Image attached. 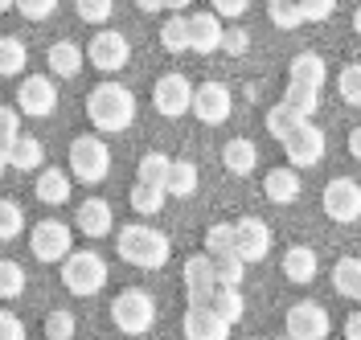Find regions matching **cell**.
Listing matches in <instances>:
<instances>
[{
  "mask_svg": "<svg viewBox=\"0 0 361 340\" xmlns=\"http://www.w3.org/2000/svg\"><path fill=\"white\" fill-rule=\"evenodd\" d=\"M87 119L94 123V132L103 136H119L135 123V94L123 82H99L87 94Z\"/></svg>",
  "mask_w": 361,
  "mask_h": 340,
  "instance_id": "6da1fadb",
  "label": "cell"
},
{
  "mask_svg": "<svg viewBox=\"0 0 361 340\" xmlns=\"http://www.w3.org/2000/svg\"><path fill=\"white\" fill-rule=\"evenodd\" d=\"M115 250H119V258L123 263H132L140 271H157L169 263V254H173V242H169V234L164 229H152V226H123L115 234Z\"/></svg>",
  "mask_w": 361,
  "mask_h": 340,
  "instance_id": "7a4b0ae2",
  "label": "cell"
},
{
  "mask_svg": "<svg viewBox=\"0 0 361 340\" xmlns=\"http://www.w3.org/2000/svg\"><path fill=\"white\" fill-rule=\"evenodd\" d=\"M62 287L70 295H99L107 287V263L94 250H70L62 258Z\"/></svg>",
  "mask_w": 361,
  "mask_h": 340,
  "instance_id": "3957f363",
  "label": "cell"
},
{
  "mask_svg": "<svg viewBox=\"0 0 361 340\" xmlns=\"http://www.w3.org/2000/svg\"><path fill=\"white\" fill-rule=\"evenodd\" d=\"M111 324L123 332V336H144V332L157 324V299L144 291V287L119 291L115 303H111Z\"/></svg>",
  "mask_w": 361,
  "mask_h": 340,
  "instance_id": "277c9868",
  "label": "cell"
},
{
  "mask_svg": "<svg viewBox=\"0 0 361 340\" xmlns=\"http://www.w3.org/2000/svg\"><path fill=\"white\" fill-rule=\"evenodd\" d=\"M74 181L82 184H99L107 181V172H111V148H107V139L99 136H78L70 144V168H66Z\"/></svg>",
  "mask_w": 361,
  "mask_h": 340,
  "instance_id": "5b68a950",
  "label": "cell"
},
{
  "mask_svg": "<svg viewBox=\"0 0 361 340\" xmlns=\"http://www.w3.org/2000/svg\"><path fill=\"white\" fill-rule=\"evenodd\" d=\"M279 144H283V152H288V164H292V168H312V164L324 160V132L316 127L312 119L295 123Z\"/></svg>",
  "mask_w": 361,
  "mask_h": 340,
  "instance_id": "8992f818",
  "label": "cell"
},
{
  "mask_svg": "<svg viewBox=\"0 0 361 340\" xmlns=\"http://www.w3.org/2000/svg\"><path fill=\"white\" fill-rule=\"evenodd\" d=\"M29 250H33V258H37V263H62L70 250H74L70 226H66V222H58V218L37 222L33 234H29Z\"/></svg>",
  "mask_w": 361,
  "mask_h": 340,
  "instance_id": "52a82bcc",
  "label": "cell"
},
{
  "mask_svg": "<svg viewBox=\"0 0 361 340\" xmlns=\"http://www.w3.org/2000/svg\"><path fill=\"white\" fill-rule=\"evenodd\" d=\"M189 111L197 115L205 127H218V123H226L230 111H234V94H230L226 82H214V78H209V82H202V87H193Z\"/></svg>",
  "mask_w": 361,
  "mask_h": 340,
  "instance_id": "ba28073f",
  "label": "cell"
},
{
  "mask_svg": "<svg viewBox=\"0 0 361 340\" xmlns=\"http://www.w3.org/2000/svg\"><path fill=\"white\" fill-rule=\"evenodd\" d=\"M320 205H324V213H329L333 222L349 226V222H357L361 218V184L353 181V177H337V181L324 184Z\"/></svg>",
  "mask_w": 361,
  "mask_h": 340,
  "instance_id": "9c48e42d",
  "label": "cell"
},
{
  "mask_svg": "<svg viewBox=\"0 0 361 340\" xmlns=\"http://www.w3.org/2000/svg\"><path fill=\"white\" fill-rule=\"evenodd\" d=\"M87 62L94 70H103V74H119V70L132 62V46H128V37H123V33L103 29V33H94V37H90Z\"/></svg>",
  "mask_w": 361,
  "mask_h": 340,
  "instance_id": "30bf717a",
  "label": "cell"
},
{
  "mask_svg": "<svg viewBox=\"0 0 361 340\" xmlns=\"http://www.w3.org/2000/svg\"><path fill=\"white\" fill-rule=\"evenodd\" d=\"M283 328H288V336L292 340H329V328H333V320L329 312L312 303V299H300L288 308V320H283Z\"/></svg>",
  "mask_w": 361,
  "mask_h": 340,
  "instance_id": "8fae6325",
  "label": "cell"
},
{
  "mask_svg": "<svg viewBox=\"0 0 361 340\" xmlns=\"http://www.w3.org/2000/svg\"><path fill=\"white\" fill-rule=\"evenodd\" d=\"M234 254L243 258V263H263L271 254V226L263 222V218H255V213H247V218H238L234 222Z\"/></svg>",
  "mask_w": 361,
  "mask_h": 340,
  "instance_id": "7c38bea8",
  "label": "cell"
},
{
  "mask_svg": "<svg viewBox=\"0 0 361 340\" xmlns=\"http://www.w3.org/2000/svg\"><path fill=\"white\" fill-rule=\"evenodd\" d=\"M58 111V87L45 78V74H29L17 87V115L29 119H45V115Z\"/></svg>",
  "mask_w": 361,
  "mask_h": 340,
  "instance_id": "4fadbf2b",
  "label": "cell"
},
{
  "mask_svg": "<svg viewBox=\"0 0 361 340\" xmlns=\"http://www.w3.org/2000/svg\"><path fill=\"white\" fill-rule=\"evenodd\" d=\"M189 99H193V82L185 74H160L157 87H152V107L164 119H180L189 111Z\"/></svg>",
  "mask_w": 361,
  "mask_h": 340,
  "instance_id": "5bb4252c",
  "label": "cell"
},
{
  "mask_svg": "<svg viewBox=\"0 0 361 340\" xmlns=\"http://www.w3.org/2000/svg\"><path fill=\"white\" fill-rule=\"evenodd\" d=\"M180 332H185V340H230V324L218 320L205 303H189L185 320H180Z\"/></svg>",
  "mask_w": 361,
  "mask_h": 340,
  "instance_id": "9a60e30c",
  "label": "cell"
},
{
  "mask_svg": "<svg viewBox=\"0 0 361 340\" xmlns=\"http://www.w3.org/2000/svg\"><path fill=\"white\" fill-rule=\"evenodd\" d=\"M74 226L82 229V238H107L115 229V213L103 197H87V201L74 209Z\"/></svg>",
  "mask_w": 361,
  "mask_h": 340,
  "instance_id": "2e32d148",
  "label": "cell"
},
{
  "mask_svg": "<svg viewBox=\"0 0 361 340\" xmlns=\"http://www.w3.org/2000/svg\"><path fill=\"white\" fill-rule=\"evenodd\" d=\"M185 25H189V49L193 53H218V46H222V17L193 13V17H185Z\"/></svg>",
  "mask_w": 361,
  "mask_h": 340,
  "instance_id": "e0dca14e",
  "label": "cell"
},
{
  "mask_svg": "<svg viewBox=\"0 0 361 340\" xmlns=\"http://www.w3.org/2000/svg\"><path fill=\"white\" fill-rule=\"evenodd\" d=\"M288 82H295V87H308V91H324V82H329V66H324V58H320V53H312V49L295 53L292 66H288Z\"/></svg>",
  "mask_w": 361,
  "mask_h": 340,
  "instance_id": "ac0fdd59",
  "label": "cell"
},
{
  "mask_svg": "<svg viewBox=\"0 0 361 340\" xmlns=\"http://www.w3.org/2000/svg\"><path fill=\"white\" fill-rule=\"evenodd\" d=\"M185 291H189V303H205V295L218 287V279H214V267H209V254H193V258H185Z\"/></svg>",
  "mask_w": 361,
  "mask_h": 340,
  "instance_id": "d6986e66",
  "label": "cell"
},
{
  "mask_svg": "<svg viewBox=\"0 0 361 340\" xmlns=\"http://www.w3.org/2000/svg\"><path fill=\"white\" fill-rule=\"evenodd\" d=\"M263 193H267L271 205H292L300 193H304V181H300V168L283 164V168H271L267 181H263Z\"/></svg>",
  "mask_w": 361,
  "mask_h": 340,
  "instance_id": "ffe728a7",
  "label": "cell"
},
{
  "mask_svg": "<svg viewBox=\"0 0 361 340\" xmlns=\"http://www.w3.org/2000/svg\"><path fill=\"white\" fill-rule=\"evenodd\" d=\"M205 308H209V312H214L218 320H226L230 328H234L238 320L247 316V303H243V291H238V287H226V283H218L214 291L205 295Z\"/></svg>",
  "mask_w": 361,
  "mask_h": 340,
  "instance_id": "44dd1931",
  "label": "cell"
},
{
  "mask_svg": "<svg viewBox=\"0 0 361 340\" xmlns=\"http://www.w3.org/2000/svg\"><path fill=\"white\" fill-rule=\"evenodd\" d=\"M4 156H8V168H17V172H37V168L45 164V148H42L37 136H25L21 132V136L8 144Z\"/></svg>",
  "mask_w": 361,
  "mask_h": 340,
  "instance_id": "7402d4cb",
  "label": "cell"
},
{
  "mask_svg": "<svg viewBox=\"0 0 361 340\" xmlns=\"http://www.w3.org/2000/svg\"><path fill=\"white\" fill-rule=\"evenodd\" d=\"M33 193H37V201H45V205H66L70 201V172L66 168H42Z\"/></svg>",
  "mask_w": 361,
  "mask_h": 340,
  "instance_id": "603a6c76",
  "label": "cell"
},
{
  "mask_svg": "<svg viewBox=\"0 0 361 340\" xmlns=\"http://www.w3.org/2000/svg\"><path fill=\"white\" fill-rule=\"evenodd\" d=\"M45 66L58 78H74V74H82V49L74 46V42H54V46L45 49Z\"/></svg>",
  "mask_w": 361,
  "mask_h": 340,
  "instance_id": "cb8c5ba5",
  "label": "cell"
},
{
  "mask_svg": "<svg viewBox=\"0 0 361 340\" xmlns=\"http://www.w3.org/2000/svg\"><path fill=\"white\" fill-rule=\"evenodd\" d=\"M222 164H226V172L247 177V172H255V164H259V148H255L247 136L230 139V144L222 148Z\"/></svg>",
  "mask_w": 361,
  "mask_h": 340,
  "instance_id": "d4e9b609",
  "label": "cell"
},
{
  "mask_svg": "<svg viewBox=\"0 0 361 340\" xmlns=\"http://www.w3.org/2000/svg\"><path fill=\"white\" fill-rule=\"evenodd\" d=\"M197 193V164L193 160H173L164 177V197H193Z\"/></svg>",
  "mask_w": 361,
  "mask_h": 340,
  "instance_id": "484cf974",
  "label": "cell"
},
{
  "mask_svg": "<svg viewBox=\"0 0 361 340\" xmlns=\"http://www.w3.org/2000/svg\"><path fill=\"white\" fill-rule=\"evenodd\" d=\"M316 250L312 246H288L283 250V275L292 279V283H312L316 279Z\"/></svg>",
  "mask_w": 361,
  "mask_h": 340,
  "instance_id": "4316f807",
  "label": "cell"
},
{
  "mask_svg": "<svg viewBox=\"0 0 361 340\" xmlns=\"http://www.w3.org/2000/svg\"><path fill=\"white\" fill-rule=\"evenodd\" d=\"M29 66V46L21 37H0V78H17Z\"/></svg>",
  "mask_w": 361,
  "mask_h": 340,
  "instance_id": "83f0119b",
  "label": "cell"
},
{
  "mask_svg": "<svg viewBox=\"0 0 361 340\" xmlns=\"http://www.w3.org/2000/svg\"><path fill=\"white\" fill-rule=\"evenodd\" d=\"M333 287L341 295H349L353 303H361V258H337L333 267Z\"/></svg>",
  "mask_w": 361,
  "mask_h": 340,
  "instance_id": "f1b7e54d",
  "label": "cell"
},
{
  "mask_svg": "<svg viewBox=\"0 0 361 340\" xmlns=\"http://www.w3.org/2000/svg\"><path fill=\"white\" fill-rule=\"evenodd\" d=\"M169 164H173V156H164V152H148V156H140V164H135V181L140 184H160V189H164Z\"/></svg>",
  "mask_w": 361,
  "mask_h": 340,
  "instance_id": "f546056e",
  "label": "cell"
},
{
  "mask_svg": "<svg viewBox=\"0 0 361 340\" xmlns=\"http://www.w3.org/2000/svg\"><path fill=\"white\" fill-rule=\"evenodd\" d=\"M283 107H292L300 119H312L316 107H320V91H308V87H295V82H288V91H283V99H279Z\"/></svg>",
  "mask_w": 361,
  "mask_h": 340,
  "instance_id": "4dcf8cb0",
  "label": "cell"
},
{
  "mask_svg": "<svg viewBox=\"0 0 361 340\" xmlns=\"http://www.w3.org/2000/svg\"><path fill=\"white\" fill-rule=\"evenodd\" d=\"M267 17L275 29H283V33H292L304 25V13H300V4L295 0H267Z\"/></svg>",
  "mask_w": 361,
  "mask_h": 340,
  "instance_id": "1f68e13d",
  "label": "cell"
},
{
  "mask_svg": "<svg viewBox=\"0 0 361 340\" xmlns=\"http://www.w3.org/2000/svg\"><path fill=\"white\" fill-rule=\"evenodd\" d=\"M209 267H214V279L226 283V287H238V283H243V275H247V263H243L238 254H214V258H209Z\"/></svg>",
  "mask_w": 361,
  "mask_h": 340,
  "instance_id": "d6a6232c",
  "label": "cell"
},
{
  "mask_svg": "<svg viewBox=\"0 0 361 340\" xmlns=\"http://www.w3.org/2000/svg\"><path fill=\"white\" fill-rule=\"evenodd\" d=\"M128 201H132L135 213H148V218H152V213L164 209V189H160V184H140V181H135Z\"/></svg>",
  "mask_w": 361,
  "mask_h": 340,
  "instance_id": "836d02e7",
  "label": "cell"
},
{
  "mask_svg": "<svg viewBox=\"0 0 361 340\" xmlns=\"http://www.w3.org/2000/svg\"><path fill=\"white\" fill-rule=\"evenodd\" d=\"M160 46L169 53H185L189 49V25H185V17H169L160 25Z\"/></svg>",
  "mask_w": 361,
  "mask_h": 340,
  "instance_id": "e575fe53",
  "label": "cell"
},
{
  "mask_svg": "<svg viewBox=\"0 0 361 340\" xmlns=\"http://www.w3.org/2000/svg\"><path fill=\"white\" fill-rule=\"evenodd\" d=\"M25 291V267L13 258H0V299H17Z\"/></svg>",
  "mask_w": 361,
  "mask_h": 340,
  "instance_id": "d590c367",
  "label": "cell"
},
{
  "mask_svg": "<svg viewBox=\"0 0 361 340\" xmlns=\"http://www.w3.org/2000/svg\"><path fill=\"white\" fill-rule=\"evenodd\" d=\"M337 94H341V103H349V107H361V62H349V66L341 70Z\"/></svg>",
  "mask_w": 361,
  "mask_h": 340,
  "instance_id": "8d00e7d4",
  "label": "cell"
},
{
  "mask_svg": "<svg viewBox=\"0 0 361 340\" xmlns=\"http://www.w3.org/2000/svg\"><path fill=\"white\" fill-rule=\"evenodd\" d=\"M21 229H25L21 205L4 197V201H0V242H13V238H21Z\"/></svg>",
  "mask_w": 361,
  "mask_h": 340,
  "instance_id": "74e56055",
  "label": "cell"
},
{
  "mask_svg": "<svg viewBox=\"0 0 361 340\" xmlns=\"http://www.w3.org/2000/svg\"><path fill=\"white\" fill-rule=\"evenodd\" d=\"M205 254H234V222H218L205 229Z\"/></svg>",
  "mask_w": 361,
  "mask_h": 340,
  "instance_id": "f35d334b",
  "label": "cell"
},
{
  "mask_svg": "<svg viewBox=\"0 0 361 340\" xmlns=\"http://www.w3.org/2000/svg\"><path fill=\"white\" fill-rule=\"evenodd\" d=\"M295 123H304V119H300L292 107H283V103H275V107L267 111V132H271L275 139H283V136L295 127Z\"/></svg>",
  "mask_w": 361,
  "mask_h": 340,
  "instance_id": "ab89813d",
  "label": "cell"
},
{
  "mask_svg": "<svg viewBox=\"0 0 361 340\" xmlns=\"http://www.w3.org/2000/svg\"><path fill=\"white\" fill-rule=\"evenodd\" d=\"M74 8L87 25H107L115 13V0H74Z\"/></svg>",
  "mask_w": 361,
  "mask_h": 340,
  "instance_id": "60d3db41",
  "label": "cell"
},
{
  "mask_svg": "<svg viewBox=\"0 0 361 340\" xmlns=\"http://www.w3.org/2000/svg\"><path fill=\"white\" fill-rule=\"evenodd\" d=\"M45 340H74V312H49L45 316Z\"/></svg>",
  "mask_w": 361,
  "mask_h": 340,
  "instance_id": "b9f144b4",
  "label": "cell"
},
{
  "mask_svg": "<svg viewBox=\"0 0 361 340\" xmlns=\"http://www.w3.org/2000/svg\"><path fill=\"white\" fill-rule=\"evenodd\" d=\"M13 8L21 13L25 21H45V17H54L58 0H13Z\"/></svg>",
  "mask_w": 361,
  "mask_h": 340,
  "instance_id": "7bdbcfd3",
  "label": "cell"
},
{
  "mask_svg": "<svg viewBox=\"0 0 361 340\" xmlns=\"http://www.w3.org/2000/svg\"><path fill=\"white\" fill-rule=\"evenodd\" d=\"M21 136V115H17V107H0V148L8 152V144Z\"/></svg>",
  "mask_w": 361,
  "mask_h": 340,
  "instance_id": "ee69618b",
  "label": "cell"
},
{
  "mask_svg": "<svg viewBox=\"0 0 361 340\" xmlns=\"http://www.w3.org/2000/svg\"><path fill=\"white\" fill-rule=\"evenodd\" d=\"M222 53H230V58H243L250 49V37H247V29H222Z\"/></svg>",
  "mask_w": 361,
  "mask_h": 340,
  "instance_id": "f6af8a7d",
  "label": "cell"
},
{
  "mask_svg": "<svg viewBox=\"0 0 361 340\" xmlns=\"http://www.w3.org/2000/svg\"><path fill=\"white\" fill-rule=\"evenodd\" d=\"M295 4H300L304 21H329L333 8H337V0H295Z\"/></svg>",
  "mask_w": 361,
  "mask_h": 340,
  "instance_id": "bcb514c9",
  "label": "cell"
},
{
  "mask_svg": "<svg viewBox=\"0 0 361 340\" xmlns=\"http://www.w3.org/2000/svg\"><path fill=\"white\" fill-rule=\"evenodd\" d=\"M209 8H214V17L238 21V17H243V13L250 8V0H209Z\"/></svg>",
  "mask_w": 361,
  "mask_h": 340,
  "instance_id": "7dc6e473",
  "label": "cell"
},
{
  "mask_svg": "<svg viewBox=\"0 0 361 340\" xmlns=\"http://www.w3.org/2000/svg\"><path fill=\"white\" fill-rule=\"evenodd\" d=\"M0 340H25V324L4 308H0Z\"/></svg>",
  "mask_w": 361,
  "mask_h": 340,
  "instance_id": "c3c4849f",
  "label": "cell"
},
{
  "mask_svg": "<svg viewBox=\"0 0 361 340\" xmlns=\"http://www.w3.org/2000/svg\"><path fill=\"white\" fill-rule=\"evenodd\" d=\"M345 340H361V308L345 320Z\"/></svg>",
  "mask_w": 361,
  "mask_h": 340,
  "instance_id": "681fc988",
  "label": "cell"
},
{
  "mask_svg": "<svg viewBox=\"0 0 361 340\" xmlns=\"http://www.w3.org/2000/svg\"><path fill=\"white\" fill-rule=\"evenodd\" d=\"M349 156L361 160V127H353V132H349Z\"/></svg>",
  "mask_w": 361,
  "mask_h": 340,
  "instance_id": "f907efd6",
  "label": "cell"
},
{
  "mask_svg": "<svg viewBox=\"0 0 361 340\" xmlns=\"http://www.w3.org/2000/svg\"><path fill=\"white\" fill-rule=\"evenodd\" d=\"M140 13H164V0H135Z\"/></svg>",
  "mask_w": 361,
  "mask_h": 340,
  "instance_id": "816d5d0a",
  "label": "cell"
},
{
  "mask_svg": "<svg viewBox=\"0 0 361 340\" xmlns=\"http://www.w3.org/2000/svg\"><path fill=\"white\" fill-rule=\"evenodd\" d=\"M193 0H164V8H173V17H180V8H189Z\"/></svg>",
  "mask_w": 361,
  "mask_h": 340,
  "instance_id": "f5cc1de1",
  "label": "cell"
},
{
  "mask_svg": "<svg viewBox=\"0 0 361 340\" xmlns=\"http://www.w3.org/2000/svg\"><path fill=\"white\" fill-rule=\"evenodd\" d=\"M353 33H357V37H361V4H357V8H353Z\"/></svg>",
  "mask_w": 361,
  "mask_h": 340,
  "instance_id": "db71d44e",
  "label": "cell"
},
{
  "mask_svg": "<svg viewBox=\"0 0 361 340\" xmlns=\"http://www.w3.org/2000/svg\"><path fill=\"white\" fill-rule=\"evenodd\" d=\"M4 168H8V156H4V148H0V177H4Z\"/></svg>",
  "mask_w": 361,
  "mask_h": 340,
  "instance_id": "11a10c76",
  "label": "cell"
},
{
  "mask_svg": "<svg viewBox=\"0 0 361 340\" xmlns=\"http://www.w3.org/2000/svg\"><path fill=\"white\" fill-rule=\"evenodd\" d=\"M4 8H13V0H0V13H4Z\"/></svg>",
  "mask_w": 361,
  "mask_h": 340,
  "instance_id": "9f6ffc18",
  "label": "cell"
},
{
  "mask_svg": "<svg viewBox=\"0 0 361 340\" xmlns=\"http://www.w3.org/2000/svg\"><path fill=\"white\" fill-rule=\"evenodd\" d=\"M0 107H4V103H0Z\"/></svg>",
  "mask_w": 361,
  "mask_h": 340,
  "instance_id": "6f0895ef",
  "label": "cell"
}]
</instances>
